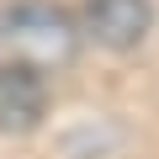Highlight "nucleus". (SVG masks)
<instances>
[{"label":"nucleus","instance_id":"2","mask_svg":"<svg viewBox=\"0 0 159 159\" xmlns=\"http://www.w3.org/2000/svg\"><path fill=\"white\" fill-rule=\"evenodd\" d=\"M48 111V80L32 64H0V133H32Z\"/></svg>","mask_w":159,"mask_h":159},{"label":"nucleus","instance_id":"1","mask_svg":"<svg viewBox=\"0 0 159 159\" xmlns=\"http://www.w3.org/2000/svg\"><path fill=\"white\" fill-rule=\"evenodd\" d=\"M6 32H11V43L27 53L21 64H32V69H43V64H69V58H74V43H80L69 11L48 6V0H21V6L6 16Z\"/></svg>","mask_w":159,"mask_h":159},{"label":"nucleus","instance_id":"3","mask_svg":"<svg viewBox=\"0 0 159 159\" xmlns=\"http://www.w3.org/2000/svg\"><path fill=\"white\" fill-rule=\"evenodd\" d=\"M85 27L106 48H138L148 32V0H90Z\"/></svg>","mask_w":159,"mask_h":159}]
</instances>
